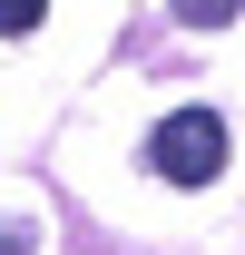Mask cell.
<instances>
[{"instance_id": "obj_2", "label": "cell", "mask_w": 245, "mask_h": 255, "mask_svg": "<svg viewBox=\"0 0 245 255\" xmlns=\"http://www.w3.org/2000/svg\"><path fill=\"white\" fill-rule=\"evenodd\" d=\"M236 10H245V0H177V20H186V30H226Z\"/></svg>"}, {"instance_id": "obj_1", "label": "cell", "mask_w": 245, "mask_h": 255, "mask_svg": "<svg viewBox=\"0 0 245 255\" xmlns=\"http://www.w3.org/2000/svg\"><path fill=\"white\" fill-rule=\"evenodd\" d=\"M147 167L167 187H216V177H226V118H216V108H177V118L147 137Z\"/></svg>"}, {"instance_id": "obj_3", "label": "cell", "mask_w": 245, "mask_h": 255, "mask_svg": "<svg viewBox=\"0 0 245 255\" xmlns=\"http://www.w3.org/2000/svg\"><path fill=\"white\" fill-rule=\"evenodd\" d=\"M49 20V0H0V39H20V30H39Z\"/></svg>"}]
</instances>
